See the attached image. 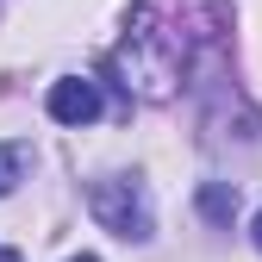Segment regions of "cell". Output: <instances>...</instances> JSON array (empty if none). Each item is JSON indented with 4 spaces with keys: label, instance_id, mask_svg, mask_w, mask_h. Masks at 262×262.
<instances>
[{
    "label": "cell",
    "instance_id": "7a4b0ae2",
    "mask_svg": "<svg viewBox=\"0 0 262 262\" xmlns=\"http://www.w3.org/2000/svg\"><path fill=\"white\" fill-rule=\"evenodd\" d=\"M50 119L56 125H94V119H100V88H94V81H81V75H62L56 88H50Z\"/></svg>",
    "mask_w": 262,
    "mask_h": 262
},
{
    "label": "cell",
    "instance_id": "8992f818",
    "mask_svg": "<svg viewBox=\"0 0 262 262\" xmlns=\"http://www.w3.org/2000/svg\"><path fill=\"white\" fill-rule=\"evenodd\" d=\"M69 262H100V256H69Z\"/></svg>",
    "mask_w": 262,
    "mask_h": 262
},
{
    "label": "cell",
    "instance_id": "6da1fadb",
    "mask_svg": "<svg viewBox=\"0 0 262 262\" xmlns=\"http://www.w3.org/2000/svg\"><path fill=\"white\" fill-rule=\"evenodd\" d=\"M94 219L119 237H150V206L131 181H100L94 187Z\"/></svg>",
    "mask_w": 262,
    "mask_h": 262
},
{
    "label": "cell",
    "instance_id": "3957f363",
    "mask_svg": "<svg viewBox=\"0 0 262 262\" xmlns=\"http://www.w3.org/2000/svg\"><path fill=\"white\" fill-rule=\"evenodd\" d=\"M25 169H31V144H0V193H13Z\"/></svg>",
    "mask_w": 262,
    "mask_h": 262
},
{
    "label": "cell",
    "instance_id": "277c9868",
    "mask_svg": "<svg viewBox=\"0 0 262 262\" xmlns=\"http://www.w3.org/2000/svg\"><path fill=\"white\" fill-rule=\"evenodd\" d=\"M200 200H206V212H212V219H231V212H237V193H225V187H206Z\"/></svg>",
    "mask_w": 262,
    "mask_h": 262
},
{
    "label": "cell",
    "instance_id": "5b68a950",
    "mask_svg": "<svg viewBox=\"0 0 262 262\" xmlns=\"http://www.w3.org/2000/svg\"><path fill=\"white\" fill-rule=\"evenodd\" d=\"M256 250H262V212H256Z\"/></svg>",
    "mask_w": 262,
    "mask_h": 262
}]
</instances>
